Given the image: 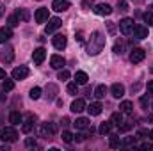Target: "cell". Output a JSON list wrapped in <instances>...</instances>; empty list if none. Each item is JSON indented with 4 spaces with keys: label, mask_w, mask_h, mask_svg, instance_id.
Returning a JSON list of instances; mask_svg holds the SVG:
<instances>
[{
    "label": "cell",
    "mask_w": 153,
    "mask_h": 151,
    "mask_svg": "<svg viewBox=\"0 0 153 151\" xmlns=\"http://www.w3.org/2000/svg\"><path fill=\"white\" fill-rule=\"evenodd\" d=\"M144 57H146V52H144L143 48H134V50L130 52V61H132L134 64L143 62V61H144Z\"/></svg>",
    "instance_id": "6"
},
{
    "label": "cell",
    "mask_w": 153,
    "mask_h": 151,
    "mask_svg": "<svg viewBox=\"0 0 153 151\" xmlns=\"http://www.w3.org/2000/svg\"><path fill=\"white\" fill-rule=\"evenodd\" d=\"M57 78H59V80H68V78H70V71H68V70H62V71H59Z\"/></svg>",
    "instance_id": "39"
},
{
    "label": "cell",
    "mask_w": 153,
    "mask_h": 151,
    "mask_svg": "<svg viewBox=\"0 0 153 151\" xmlns=\"http://www.w3.org/2000/svg\"><path fill=\"white\" fill-rule=\"evenodd\" d=\"M105 94H107V87H105V85H98V87L94 89V96H96L98 100L105 98Z\"/></svg>",
    "instance_id": "28"
},
{
    "label": "cell",
    "mask_w": 153,
    "mask_h": 151,
    "mask_svg": "<svg viewBox=\"0 0 153 151\" xmlns=\"http://www.w3.org/2000/svg\"><path fill=\"white\" fill-rule=\"evenodd\" d=\"M32 126H34V123H29V121H25V124H23V128H22V130H23L25 133H29V132L32 130Z\"/></svg>",
    "instance_id": "40"
},
{
    "label": "cell",
    "mask_w": 153,
    "mask_h": 151,
    "mask_svg": "<svg viewBox=\"0 0 153 151\" xmlns=\"http://www.w3.org/2000/svg\"><path fill=\"white\" fill-rule=\"evenodd\" d=\"M105 34H102V32H93L91 34V38H89V43H87V53L89 55H98L103 48H105Z\"/></svg>",
    "instance_id": "1"
},
{
    "label": "cell",
    "mask_w": 153,
    "mask_h": 151,
    "mask_svg": "<svg viewBox=\"0 0 153 151\" xmlns=\"http://www.w3.org/2000/svg\"><path fill=\"white\" fill-rule=\"evenodd\" d=\"M13 80H23V78H27L29 76V68H25V66H20V68H14L13 70Z\"/></svg>",
    "instance_id": "7"
},
{
    "label": "cell",
    "mask_w": 153,
    "mask_h": 151,
    "mask_svg": "<svg viewBox=\"0 0 153 151\" xmlns=\"http://www.w3.org/2000/svg\"><path fill=\"white\" fill-rule=\"evenodd\" d=\"M57 94H59L57 85H55V84H48V85H46V98H48V100H55Z\"/></svg>",
    "instance_id": "19"
},
{
    "label": "cell",
    "mask_w": 153,
    "mask_h": 151,
    "mask_svg": "<svg viewBox=\"0 0 153 151\" xmlns=\"http://www.w3.org/2000/svg\"><path fill=\"white\" fill-rule=\"evenodd\" d=\"M38 2H39V0H38Z\"/></svg>",
    "instance_id": "54"
},
{
    "label": "cell",
    "mask_w": 153,
    "mask_h": 151,
    "mask_svg": "<svg viewBox=\"0 0 153 151\" xmlns=\"http://www.w3.org/2000/svg\"><path fill=\"white\" fill-rule=\"evenodd\" d=\"M125 46H126V43H125L123 39H119V41H116V44H114V53H117V55H121V53H125Z\"/></svg>",
    "instance_id": "27"
},
{
    "label": "cell",
    "mask_w": 153,
    "mask_h": 151,
    "mask_svg": "<svg viewBox=\"0 0 153 151\" xmlns=\"http://www.w3.org/2000/svg\"><path fill=\"white\" fill-rule=\"evenodd\" d=\"M2 89H4L5 93L13 91V89H14V82H13V80H7V78H4V82H2Z\"/></svg>",
    "instance_id": "29"
},
{
    "label": "cell",
    "mask_w": 153,
    "mask_h": 151,
    "mask_svg": "<svg viewBox=\"0 0 153 151\" xmlns=\"http://www.w3.org/2000/svg\"><path fill=\"white\" fill-rule=\"evenodd\" d=\"M66 91H68L70 94H76V91H78V84H76V82H71V84H68Z\"/></svg>",
    "instance_id": "35"
},
{
    "label": "cell",
    "mask_w": 153,
    "mask_h": 151,
    "mask_svg": "<svg viewBox=\"0 0 153 151\" xmlns=\"http://www.w3.org/2000/svg\"><path fill=\"white\" fill-rule=\"evenodd\" d=\"M132 29H134V20H132V18H123V20L119 21V30H121V34L128 36V34H132Z\"/></svg>",
    "instance_id": "5"
},
{
    "label": "cell",
    "mask_w": 153,
    "mask_h": 151,
    "mask_svg": "<svg viewBox=\"0 0 153 151\" xmlns=\"http://www.w3.org/2000/svg\"><path fill=\"white\" fill-rule=\"evenodd\" d=\"M152 73H153V66H152Z\"/></svg>",
    "instance_id": "52"
},
{
    "label": "cell",
    "mask_w": 153,
    "mask_h": 151,
    "mask_svg": "<svg viewBox=\"0 0 153 151\" xmlns=\"http://www.w3.org/2000/svg\"><path fill=\"white\" fill-rule=\"evenodd\" d=\"M109 144H111V148H119V146H121L119 135H111V137H109Z\"/></svg>",
    "instance_id": "30"
},
{
    "label": "cell",
    "mask_w": 153,
    "mask_h": 151,
    "mask_svg": "<svg viewBox=\"0 0 153 151\" xmlns=\"http://www.w3.org/2000/svg\"><path fill=\"white\" fill-rule=\"evenodd\" d=\"M68 7H70V2H68V0H53V2H52V9L57 11V13H62V11H66Z\"/></svg>",
    "instance_id": "12"
},
{
    "label": "cell",
    "mask_w": 153,
    "mask_h": 151,
    "mask_svg": "<svg viewBox=\"0 0 153 151\" xmlns=\"http://www.w3.org/2000/svg\"><path fill=\"white\" fill-rule=\"evenodd\" d=\"M0 135H2V130H0Z\"/></svg>",
    "instance_id": "53"
},
{
    "label": "cell",
    "mask_w": 153,
    "mask_h": 151,
    "mask_svg": "<svg viewBox=\"0 0 153 151\" xmlns=\"http://www.w3.org/2000/svg\"><path fill=\"white\" fill-rule=\"evenodd\" d=\"M94 13H96L98 16H109V14H112V7H111L109 4H98V5L94 7Z\"/></svg>",
    "instance_id": "9"
},
{
    "label": "cell",
    "mask_w": 153,
    "mask_h": 151,
    "mask_svg": "<svg viewBox=\"0 0 153 151\" xmlns=\"http://www.w3.org/2000/svg\"><path fill=\"white\" fill-rule=\"evenodd\" d=\"M9 121H11V124H14V126L20 124V123H22V114L18 112V110H13L11 115H9Z\"/></svg>",
    "instance_id": "24"
},
{
    "label": "cell",
    "mask_w": 153,
    "mask_h": 151,
    "mask_svg": "<svg viewBox=\"0 0 153 151\" xmlns=\"http://www.w3.org/2000/svg\"><path fill=\"white\" fill-rule=\"evenodd\" d=\"M4 78H5V71L0 68V80H4Z\"/></svg>",
    "instance_id": "48"
},
{
    "label": "cell",
    "mask_w": 153,
    "mask_h": 151,
    "mask_svg": "<svg viewBox=\"0 0 153 151\" xmlns=\"http://www.w3.org/2000/svg\"><path fill=\"white\" fill-rule=\"evenodd\" d=\"M111 123L112 124H116V126H119L121 123H123V115H121V112H116L111 115Z\"/></svg>",
    "instance_id": "31"
},
{
    "label": "cell",
    "mask_w": 153,
    "mask_h": 151,
    "mask_svg": "<svg viewBox=\"0 0 153 151\" xmlns=\"http://www.w3.org/2000/svg\"><path fill=\"white\" fill-rule=\"evenodd\" d=\"M32 59H34V64H43V61L46 59V50H45V48H38V50H34Z\"/></svg>",
    "instance_id": "13"
},
{
    "label": "cell",
    "mask_w": 153,
    "mask_h": 151,
    "mask_svg": "<svg viewBox=\"0 0 153 151\" xmlns=\"http://www.w3.org/2000/svg\"><path fill=\"white\" fill-rule=\"evenodd\" d=\"M25 146H27V148H36L38 142H36L34 137H27V139H25Z\"/></svg>",
    "instance_id": "37"
},
{
    "label": "cell",
    "mask_w": 153,
    "mask_h": 151,
    "mask_svg": "<svg viewBox=\"0 0 153 151\" xmlns=\"http://www.w3.org/2000/svg\"><path fill=\"white\" fill-rule=\"evenodd\" d=\"M16 16H18V20H20V21H29L30 13H29L27 9H18V11H16Z\"/></svg>",
    "instance_id": "25"
},
{
    "label": "cell",
    "mask_w": 153,
    "mask_h": 151,
    "mask_svg": "<svg viewBox=\"0 0 153 151\" xmlns=\"http://www.w3.org/2000/svg\"><path fill=\"white\" fill-rule=\"evenodd\" d=\"M141 103L146 107V103H148V98H146V96H143V98H141Z\"/></svg>",
    "instance_id": "47"
},
{
    "label": "cell",
    "mask_w": 153,
    "mask_h": 151,
    "mask_svg": "<svg viewBox=\"0 0 153 151\" xmlns=\"http://www.w3.org/2000/svg\"><path fill=\"white\" fill-rule=\"evenodd\" d=\"M111 128H112V123H111V121H105V123L100 124L98 132H100L102 135H107V133H111Z\"/></svg>",
    "instance_id": "26"
},
{
    "label": "cell",
    "mask_w": 153,
    "mask_h": 151,
    "mask_svg": "<svg viewBox=\"0 0 153 151\" xmlns=\"http://www.w3.org/2000/svg\"><path fill=\"white\" fill-rule=\"evenodd\" d=\"M73 126H75L76 130H87L89 128V121L85 117H78L75 123H73Z\"/></svg>",
    "instance_id": "22"
},
{
    "label": "cell",
    "mask_w": 153,
    "mask_h": 151,
    "mask_svg": "<svg viewBox=\"0 0 153 151\" xmlns=\"http://www.w3.org/2000/svg\"><path fill=\"white\" fill-rule=\"evenodd\" d=\"M130 128H132V123H130V121H126V123L123 121V123L119 124V132H128Z\"/></svg>",
    "instance_id": "38"
},
{
    "label": "cell",
    "mask_w": 153,
    "mask_h": 151,
    "mask_svg": "<svg viewBox=\"0 0 153 151\" xmlns=\"http://www.w3.org/2000/svg\"><path fill=\"white\" fill-rule=\"evenodd\" d=\"M61 139H62V141H64L66 144H70V142H73V135H71V133H70L68 130H64V132H62V135H61Z\"/></svg>",
    "instance_id": "33"
},
{
    "label": "cell",
    "mask_w": 153,
    "mask_h": 151,
    "mask_svg": "<svg viewBox=\"0 0 153 151\" xmlns=\"http://www.w3.org/2000/svg\"><path fill=\"white\" fill-rule=\"evenodd\" d=\"M61 25H62V21H61L59 18H50V20H48V25H46L45 30H46V34H52V32H55Z\"/></svg>",
    "instance_id": "10"
},
{
    "label": "cell",
    "mask_w": 153,
    "mask_h": 151,
    "mask_svg": "<svg viewBox=\"0 0 153 151\" xmlns=\"http://www.w3.org/2000/svg\"><path fill=\"white\" fill-rule=\"evenodd\" d=\"M73 139L76 142H82V141H85V133H76V135H73Z\"/></svg>",
    "instance_id": "43"
},
{
    "label": "cell",
    "mask_w": 153,
    "mask_h": 151,
    "mask_svg": "<svg viewBox=\"0 0 153 151\" xmlns=\"http://www.w3.org/2000/svg\"><path fill=\"white\" fill-rule=\"evenodd\" d=\"M36 132H38L39 137H46V139H48V137H52V135L57 132V126H55L53 123H41Z\"/></svg>",
    "instance_id": "2"
},
{
    "label": "cell",
    "mask_w": 153,
    "mask_h": 151,
    "mask_svg": "<svg viewBox=\"0 0 153 151\" xmlns=\"http://www.w3.org/2000/svg\"><path fill=\"white\" fill-rule=\"evenodd\" d=\"M64 64H66V61H64L61 55H52V57H50V66H52L53 70H62Z\"/></svg>",
    "instance_id": "11"
},
{
    "label": "cell",
    "mask_w": 153,
    "mask_h": 151,
    "mask_svg": "<svg viewBox=\"0 0 153 151\" xmlns=\"http://www.w3.org/2000/svg\"><path fill=\"white\" fill-rule=\"evenodd\" d=\"M0 139H2L4 142H16V141H18V132H16L14 128H11V126H9V128H4Z\"/></svg>",
    "instance_id": "3"
},
{
    "label": "cell",
    "mask_w": 153,
    "mask_h": 151,
    "mask_svg": "<svg viewBox=\"0 0 153 151\" xmlns=\"http://www.w3.org/2000/svg\"><path fill=\"white\" fill-rule=\"evenodd\" d=\"M139 150H143V151H146V150H152V144H150V142H143V144L139 146Z\"/></svg>",
    "instance_id": "44"
},
{
    "label": "cell",
    "mask_w": 153,
    "mask_h": 151,
    "mask_svg": "<svg viewBox=\"0 0 153 151\" xmlns=\"http://www.w3.org/2000/svg\"><path fill=\"white\" fill-rule=\"evenodd\" d=\"M102 103L100 101H94V103H91V105H87V112L91 114V115H100L102 114Z\"/></svg>",
    "instance_id": "20"
},
{
    "label": "cell",
    "mask_w": 153,
    "mask_h": 151,
    "mask_svg": "<svg viewBox=\"0 0 153 151\" xmlns=\"http://www.w3.org/2000/svg\"><path fill=\"white\" fill-rule=\"evenodd\" d=\"M85 109H87V105H85V101H84L82 98H78V100H75V101L71 103V112H75V114L84 112Z\"/></svg>",
    "instance_id": "14"
},
{
    "label": "cell",
    "mask_w": 153,
    "mask_h": 151,
    "mask_svg": "<svg viewBox=\"0 0 153 151\" xmlns=\"http://www.w3.org/2000/svg\"><path fill=\"white\" fill-rule=\"evenodd\" d=\"M34 18H36L38 23H45L48 20V9L46 7H39L38 11H36V14H34Z\"/></svg>",
    "instance_id": "15"
},
{
    "label": "cell",
    "mask_w": 153,
    "mask_h": 151,
    "mask_svg": "<svg viewBox=\"0 0 153 151\" xmlns=\"http://www.w3.org/2000/svg\"><path fill=\"white\" fill-rule=\"evenodd\" d=\"M30 98H32V100H39V98H41V89H39V87H32V89H30Z\"/></svg>",
    "instance_id": "36"
},
{
    "label": "cell",
    "mask_w": 153,
    "mask_h": 151,
    "mask_svg": "<svg viewBox=\"0 0 153 151\" xmlns=\"http://www.w3.org/2000/svg\"><path fill=\"white\" fill-rule=\"evenodd\" d=\"M2 14H4V5L0 4V16H2Z\"/></svg>",
    "instance_id": "50"
},
{
    "label": "cell",
    "mask_w": 153,
    "mask_h": 151,
    "mask_svg": "<svg viewBox=\"0 0 153 151\" xmlns=\"http://www.w3.org/2000/svg\"><path fill=\"white\" fill-rule=\"evenodd\" d=\"M52 43H53V46H55L57 50H64V48H66V38H64L62 34H57V36H53Z\"/></svg>",
    "instance_id": "16"
},
{
    "label": "cell",
    "mask_w": 153,
    "mask_h": 151,
    "mask_svg": "<svg viewBox=\"0 0 153 151\" xmlns=\"http://www.w3.org/2000/svg\"><path fill=\"white\" fill-rule=\"evenodd\" d=\"M146 135H148L146 130H139V132H137V137H146Z\"/></svg>",
    "instance_id": "46"
},
{
    "label": "cell",
    "mask_w": 153,
    "mask_h": 151,
    "mask_svg": "<svg viewBox=\"0 0 153 151\" xmlns=\"http://www.w3.org/2000/svg\"><path fill=\"white\" fill-rule=\"evenodd\" d=\"M11 38H13V30H11V27H2V29H0V43L4 44V43H7Z\"/></svg>",
    "instance_id": "18"
},
{
    "label": "cell",
    "mask_w": 153,
    "mask_h": 151,
    "mask_svg": "<svg viewBox=\"0 0 153 151\" xmlns=\"http://www.w3.org/2000/svg\"><path fill=\"white\" fill-rule=\"evenodd\" d=\"M7 23H9V27L13 29V27H18V25H20V20H18L16 14H11V16L7 18Z\"/></svg>",
    "instance_id": "32"
},
{
    "label": "cell",
    "mask_w": 153,
    "mask_h": 151,
    "mask_svg": "<svg viewBox=\"0 0 153 151\" xmlns=\"http://www.w3.org/2000/svg\"><path fill=\"white\" fill-rule=\"evenodd\" d=\"M0 151H9V146H5V144H4V146L0 148Z\"/></svg>",
    "instance_id": "49"
},
{
    "label": "cell",
    "mask_w": 153,
    "mask_h": 151,
    "mask_svg": "<svg viewBox=\"0 0 153 151\" xmlns=\"http://www.w3.org/2000/svg\"><path fill=\"white\" fill-rule=\"evenodd\" d=\"M132 34H134V38H137V39L148 38V27H144V25H134Z\"/></svg>",
    "instance_id": "8"
},
{
    "label": "cell",
    "mask_w": 153,
    "mask_h": 151,
    "mask_svg": "<svg viewBox=\"0 0 153 151\" xmlns=\"http://www.w3.org/2000/svg\"><path fill=\"white\" fill-rule=\"evenodd\" d=\"M143 18H144V21H146L150 27H153V13L152 11H146V13L143 14Z\"/></svg>",
    "instance_id": "34"
},
{
    "label": "cell",
    "mask_w": 153,
    "mask_h": 151,
    "mask_svg": "<svg viewBox=\"0 0 153 151\" xmlns=\"http://www.w3.org/2000/svg\"><path fill=\"white\" fill-rule=\"evenodd\" d=\"M75 82L78 84V85H85V84L89 82V76H87V73H84V71H76L75 73Z\"/></svg>",
    "instance_id": "21"
},
{
    "label": "cell",
    "mask_w": 153,
    "mask_h": 151,
    "mask_svg": "<svg viewBox=\"0 0 153 151\" xmlns=\"http://www.w3.org/2000/svg\"><path fill=\"white\" fill-rule=\"evenodd\" d=\"M135 142V137H126L125 141H121V144H125V146H132Z\"/></svg>",
    "instance_id": "41"
},
{
    "label": "cell",
    "mask_w": 153,
    "mask_h": 151,
    "mask_svg": "<svg viewBox=\"0 0 153 151\" xmlns=\"http://www.w3.org/2000/svg\"><path fill=\"white\" fill-rule=\"evenodd\" d=\"M148 135H150V139H152V141H153V130H152V132H150V133H148Z\"/></svg>",
    "instance_id": "51"
},
{
    "label": "cell",
    "mask_w": 153,
    "mask_h": 151,
    "mask_svg": "<svg viewBox=\"0 0 153 151\" xmlns=\"http://www.w3.org/2000/svg\"><path fill=\"white\" fill-rule=\"evenodd\" d=\"M0 61L5 62V64H11V62L14 61V48L7 44V46L2 50V53H0Z\"/></svg>",
    "instance_id": "4"
},
{
    "label": "cell",
    "mask_w": 153,
    "mask_h": 151,
    "mask_svg": "<svg viewBox=\"0 0 153 151\" xmlns=\"http://www.w3.org/2000/svg\"><path fill=\"white\" fill-rule=\"evenodd\" d=\"M111 93H112L114 98H123V96H125V85H123V84H112Z\"/></svg>",
    "instance_id": "17"
},
{
    "label": "cell",
    "mask_w": 153,
    "mask_h": 151,
    "mask_svg": "<svg viewBox=\"0 0 153 151\" xmlns=\"http://www.w3.org/2000/svg\"><path fill=\"white\" fill-rule=\"evenodd\" d=\"M91 5H93V0H82V9H91Z\"/></svg>",
    "instance_id": "42"
},
{
    "label": "cell",
    "mask_w": 153,
    "mask_h": 151,
    "mask_svg": "<svg viewBox=\"0 0 153 151\" xmlns=\"http://www.w3.org/2000/svg\"><path fill=\"white\" fill-rule=\"evenodd\" d=\"M119 109H121V112L123 114H132V110H134V103L132 101H123L121 105H119Z\"/></svg>",
    "instance_id": "23"
},
{
    "label": "cell",
    "mask_w": 153,
    "mask_h": 151,
    "mask_svg": "<svg viewBox=\"0 0 153 151\" xmlns=\"http://www.w3.org/2000/svg\"><path fill=\"white\" fill-rule=\"evenodd\" d=\"M146 89H148V94H153V80H152V82H148Z\"/></svg>",
    "instance_id": "45"
}]
</instances>
